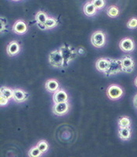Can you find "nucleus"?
Returning a JSON list of instances; mask_svg holds the SVG:
<instances>
[{
    "label": "nucleus",
    "instance_id": "2",
    "mask_svg": "<svg viewBox=\"0 0 137 157\" xmlns=\"http://www.w3.org/2000/svg\"><path fill=\"white\" fill-rule=\"evenodd\" d=\"M123 71L122 68V59H111L110 60V66L108 71L105 72V74L110 76V75H114V74H118V73Z\"/></svg>",
    "mask_w": 137,
    "mask_h": 157
},
{
    "label": "nucleus",
    "instance_id": "27",
    "mask_svg": "<svg viewBox=\"0 0 137 157\" xmlns=\"http://www.w3.org/2000/svg\"><path fill=\"white\" fill-rule=\"evenodd\" d=\"M6 21L3 22V17H2L1 18V31L4 30V25L6 26Z\"/></svg>",
    "mask_w": 137,
    "mask_h": 157
},
{
    "label": "nucleus",
    "instance_id": "23",
    "mask_svg": "<svg viewBox=\"0 0 137 157\" xmlns=\"http://www.w3.org/2000/svg\"><path fill=\"white\" fill-rule=\"evenodd\" d=\"M45 26L46 28H53L57 25V21L53 18H48L47 21H45Z\"/></svg>",
    "mask_w": 137,
    "mask_h": 157
},
{
    "label": "nucleus",
    "instance_id": "15",
    "mask_svg": "<svg viewBox=\"0 0 137 157\" xmlns=\"http://www.w3.org/2000/svg\"><path fill=\"white\" fill-rule=\"evenodd\" d=\"M119 137L122 138V140H128L131 137V131L129 128H120L119 131Z\"/></svg>",
    "mask_w": 137,
    "mask_h": 157
},
{
    "label": "nucleus",
    "instance_id": "13",
    "mask_svg": "<svg viewBox=\"0 0 137 157\" xmlns=\"http://www.w3.org/2000/svg\"><path fill=\"white\" fill-rule=\"evenodd\" d=\"M61 54H62L63 57H64V62H67V61H70L73 56V52L71 50V48H68V47H62V48L60 49Z\"/></svg>",
    "mask_w": 137,
    "mask_h": 157
},
{
    "label": "nucleus",
    "instance_id": "9",
    "mask_svg": "<svg viewBox=\"0 0 137 157\" xmlns=\"http://www.w3.org/2000/svg\"><path fill=\"white\" fill-rule=\"evenodd\" d=\"M28 95L25 92L21 89H15L14 90V98L16 102H22L25 101L28 98Z\"/></svg>",
    "mask_w": 137,
    "mask_h": 157
},
{
    "label": "nucleus",
    "instance_id": "25",
    "mask_svg": "<svg viewBox=\"0 0 137 157\" xmlns=\"http://www.w3.org/2000/svg\"><path fill=\"white\" fill-rule=\"evenodd\" d=\"M128 28H131V29H133V28H135L137 27V19L136 18H132L130 21L128 22V24H127Z\"/></svg>",
    "mask_w": 137,
    "mask_h": 157
},
{
    "label": "nucleus",
    "instance_id": "19",
    "mask_svg": "<svg viewBox=\"0 0 137 157\" xmlns=\"http://www.w3.org/2000/svg\"><path fill=\"white\" fill-rule=\"evenodd\" d=\"M42 152L38 149V147H34L29 151L28 152V155L30 157H39L40 155H42Z\"/></svg>",
    "mask_w": 137,
    "mask_h": 157
},
{
    "label": "nucleus",
    "instance_id": "4",
    "mask_svg": "<svg viewBox=\"0 0 137 157\" xmlns=\"http://www.w3.org/2000/svg\"><path fill=\"white\" fill-rule=\"evenodd\" d=\"M108 95L111 99H118L123 95V90L118 85H111L108 89Z\"/></svg>",
    "mask_w": 137,
    "mask_h": 157
},
{
    "label": "nucleus",
    "instance_id": "8",
    "mask_svg": "<svg viewBox=\"0 0 137 157\" xmlns=\"http://www.w3.org/2000/svg\"><path fill=\"white\" fill-rule=\"evenodd\" d=\"M68 99V94L64 90H57L53 95V102L55 104L67 102Z\"/></svg>",
    "mask_w": 137,
    "mask_h": 157
},
{
    "label": "nucleus",
    "instance_id": "14",
    "mask_svg": "<svg viewBox=\"0 0 137 157\" xmlns=\"http://www.w3.org/2000/svg\"><path fill=\"white\" fill-rule=\"evenodd\" d=\"M59 88V84L55 80H49L46 81L45 83V88H46L49 92H57Z\"/></svg>",
    "mask_w": 137,
    "mask_h": 157
},
{
    "label": "nucleus",
    "instance_id": "28",
    "mask_svg": "<svg viewBox=\"0 0 137 157\" xmlns=\"http://www.w3.org/2000/svg\"><path fill=\"white\" fill-rule=\"evenodd\" d=\"M38 27L42 30H45L46 28V26H45V24H40V23H38Z\"/></svg>",
    "mask_w": 137,
    "mask_h": 157
},
{
    "label": "nucleus",
    "instance_id": "5",
    "mask_svg": "<svg viewBox=\"0 0 137 157\" xmlns=\"http://www.w3.org/2000/svg\"><path fill=\"white\" fill-rule=\"evenodd\" d=\"M122 68L123 71L125 73H131L135 67V62L130 56H125L122 59Z\"/></svg>",
    "mask_w": 137,
    "mask_h": 157
},
{
    "label": "nucleus",
    "instance_id": "3",
    "mask_svg": "<svg viewBox=\"0 0 137 157\" xmlns=\"http://www.w3.org/2000/svg\"><path fill=\"white\" fill-rule=\"evenodd\" d=\"M91 41L95 47H102L105 44V35L102 31H96L92 35Z\"/></svg>",
    "mask_w": 137,
    "mask_h": 157
},
{
    "label": "nucleus",
    "instance_id": "17",
    "mask_svg": "<svg viewBox=\"0 0 137 157\" xmlns=\"http://www.w3.org/2000/svg\"><path fill=\"white\" fill-rule=\"evenodd\" d=\"M131 124L130 119L126 117H123L120 118L119 121H118V125H119L120 128H129Z\"/></svg>",
    "mask_w": 137,
    "mask_h": 157
},
{
    "label": "nucleus",
    "instance_id": "24",
    "mask_svg": "<svg viewBox=\"0 0 137 157\" xmlns=\"http://www.w3.org/2000/svg\"><path fill=\"white\" fill-rule=\"evenodd\" d=\"M92 3L96 9H101L104 6V0H92Z\"/></svg>",
    "mask_w": 137,
    "mask_h": 157
},
{
    "label": "nucleus",
    "instance_id": "26",
    "mask_svg": "<svg viewBox=\"0 0 137 157\" xmlns=\"http://www.w3.org/2000/svg\"><path fill=\"white\" fill-rule=\"evenodd\" d=\"M8 100H9V98H7L6 97L1 95V98H0V103H1V105H6L8 103Z\"/></svg>",
    "mask_w": 137,
    "mask_h": 157
},
{
    "label": "nucleus",
    "instance_id": "11",
    "mask_svg": "<svg viewBox=\"0 0 137 157\" xmlns=\"http://www.w3.org/2000/svg\"><path fill=\"white\" fill-rule=\"evenodd\" d=\"M27 29H28L27 25L24 21H18L14 26V32L17 33V34H20V35H22V34L26 32Z\"/></svg>",
    "mask_w": 137,
    "mask_h": 157
},
{
    "label": "nucleus",
    "instance_id": "22",
    "mask_svg": "<svg viewBox=\"0 0 137 157\" xmlns=\"http://www.w3.org/2000/svg\"><path fill=\"white\" fill-rule=\"evenodd\" d=\"M37 147H38V149L43 153V152H46L47 149H48V144H47L45 141H41V142H39L38 143Z\"/></svg>",
    "mask_w": 137,
    "mask_h": 157
},
{
    "label": "nucleus",
    "instance_id": "7",
    "mask_svg": "<svg viewBox=\"0 0 137 157\" xmlns=\"http://www.w3.org/2000/svg\"><path fill=\"white\" fill-rule=\"evenodd\" d=\"M120 48L125 52H132L135 48V44L131 38H124L123 40H122V42H120Z\"/></svg>",
    "mask_w": 137,
    "mask_h": 157
},
{
    "label": "nucleus",
    "instance_id": "18",
    "mask_svg": "<svg viewBox=\"0 0 137 157\" xmlns=\"http://www.w3.org/2000/svg\"><path fill=\"white\" fill-rule=\"evenodd\" d=\"M1 95L6 97L7 98H12L14 97V90H11L9 88H1Z\"/></svg>",
    "mask_w": 137,
    "mask_h": 157
},
{
    "label": "nucleus",
    "instance_id": "29",
    "mask_svg": "<svg viewBox=\"0 0 137 157\" xmlns=\"http://www.w3.org/2000/svg\"><path fill=\"white\" fill-rule=\"evenodd\" d=\"M133 103H134V105H135V106L137 108V94L135 95V97H134Z\"/></svg>",
    "mask_w": 137,
    "mask_h": 157
},
{
    "label": "nucleus",
    "instance_id": "12",
    "mask_svg": "<svg viewBox=\"0 0 137 157\" xmlns=\"http://www.w3.org/2000/svg\"><path fill=\"white\" fill-rule=\"evenodd\" d=\"M20 50L19 44L17 42H11L7 46V53L10 56H15L18 54Z\"/></svg>",
    "mask_w": 137,
    "mask_h": 157
},
{
    "label": "nucleus",
    "instance_id": "20",
    "mask_svg": "<svg viewBox=\"0 0 137 157\" xmlns=\"http://www.w3.org/2000/svg\"><path fill=\"white\" fill-rule=\"evenodd\" d=\"M47 16L43 12H39L38 13L36 16V20L37 22L40 23V24H45V21H47Z\"/></svg>",
    "mask_w": 137,
    "mask_h": 157
},
{
    "label": "nucleus",
    "instance_id": "16",
    "mask_svg": "<svg viewBox=\"0 0 137 157\" xmlns=\"http://www.w3.org/2000/svg\"><path fill=\"white\" fill-rule=\"evenodd\" d=\"M96 8L94 6L92 2H88L84 6V12L87 16H92L96 13Z\"/></svg>",
    "mask_w": 137,
    "mask_h": 157
},
{
    "label": "nucleus",
    "instance_id": "10",
    "mask_svg": "<svg viewBox=\"0 0 137 157\" xmlns=\"http://www.w3.org/2000/svg\"><path fill=\"white\" fill-rule=\"evenodd\" d=\"M110 66V60L108 59H98L96 63V69L99 71L101 72H106L108 70Z\"/></svg>",
    "mask_w": 137,
    "mask_h": 157
},
{
    "label": "nucleus",
    "instance_id": "6",
    "mask_svg": "<svg viewBox=\"0 0 137 157\" xmlns=\"http://www.w3.org/2000/svg\"><path fill=\"white\" fill-rule=\"evenodd\" d=\"M69 109V105L67 102H61V103L55 104L53 108V111L56 115L61 116L66 113Z\"/></svg>",
    "mask_w": 137,
    "mask_h": 157
},
{
    "label": "nucleus",
    "instance_id": "1",
    "mask_svg": "<svg viewBox=\"0 0 137 157\" xmlns=\"http://www.w3.org/2000/svg\"><path fill=\"white\" fill-rule=\"evenodd\" d=\"M49 61L51 65L56 67H61L64 66V57H63L60 50L53 51V52H51L49 54Z\"/></svg>",
    "mask_w": 137,
    "mask_h": 157
},
{
    "label": "nucleus",
    "instance_id": "21",
    "mask_svg": "<svg viewBox=\"0 0 137 157\" xmlns=\"http://www.w3.org/2000/svg\"><path fill=\"white\" fill-rule=\"evenodd\" d=\"M118 13H119V11H118V9L116 6H111L108 10V14L111 17H117L118 15Z\"/></svg>",
    "mask_w": 137,
    "mask_h": 157
},
{
    "label": "nucleus",
    "instance_id": "30",
    "mask_svg": "<svg viewBox=\"0 0 137 157\" xmlns=\"http://www.w3.org/2000/svg\"><path fill=\"white\" fill-rule=\"evenodd\" d=\"M135 86L137 87V78H135Z\"/></svg>",
    "mask_w": 137,
    "mask_h": 157
}]
</instances>
